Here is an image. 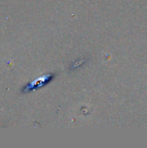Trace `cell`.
Wrapping results in <instances>:
<instances>
[{"label": "cell", "mask_w": 147, "mask_h": 148, "mask_svg": "<svg viewBox=\"0 0 147 148\" xmlns=\"http://www.w3.org/2000/svg\"><path fill=\"white\" fill-rule=\"evenodd\" d=\"M53 77V75H47L43 78H39V79H36L35 82H31L29 85H28L25 88H24V91H30L32 89H34L35 88H37V87H41L42 86L43 84H46L49 81H50V79Z\"/></svg>", "instance_id": "1"}]
</instances>
